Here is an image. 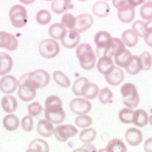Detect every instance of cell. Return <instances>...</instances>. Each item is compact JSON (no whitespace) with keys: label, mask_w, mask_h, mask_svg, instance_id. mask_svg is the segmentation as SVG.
I'll use <instances>...</instances> for the list:
<instances>
[{"label":"cell","mask_w":152,"mask_h":152,"mask_svg":"<svg viewBox=\"0 0 152 152\" xmlns=\"http://www.w3.org/2000/svg\"><path fill=\"white\" fill-rule=\"evenodd\" d=\"M80 65L86 70L92 69L95 66L96 56L89 44L83 43L79 45L76 51Z\"/></svg>","instance_id":"cell-1"},{"label":"cell","mask_w":152,"mask_h":152,"mask_svg":"<svg viewBox=\"0 0 152 152\" xmlns=\"http://www.w3.org/2000/svg\"><path fill=\"white\" fill-rule=\"evenodd\" d=\"M19 88L18 94L19 98L24 102L33 100L37 95V88L31 81L28 74L21 76L19 80Z\"/></svg>","instance_id":"cell-2"},{"label":"cell","mask_w":152,"mask_h":152,"mask_svg":"<svg viewBox=\"0 0 152 152\" xmlns=\"http://www.w3.org/2000/svg\"><path fill=\"white\" fill-rule=\"evenodd\" d=\"M124 104L131 109L136 108L140 102V96L137 88L132 83H126L121 88Z\"/></svg>","instance_id":"cell-3"},{"label":"cell","mask_w":152,"mask_h":152,"mask_svg":"<svg viewBox=\"0 0 152 152\" xmlns=\"http://www.w3.org/2000/svg\"><path fill=\"white\" fill-rule=\"evenodd\" d=\"M10 20L16 28H23L27 23V12L26 8L20 5H16L10 10Z\"/></svg>","instance_id":"cell-4"},{"label":"cell","mask_w":152,"mask_h":152,"mask_svg":"<svg viewBox=\"0 0 152 152\" xmlns=\"http://www.w3.org/2000/svg\"><path fill=\"white\" fill-rule=\"evenodd\" d=\"M60 47L57 42L53 39L43 40L39 45V51L42 57L51 59L56 57L59 53Z\"/></svg>","instance_id":"cell-5"},{"label":"cell","mask_w":152,"mask_h":152,"mask_svg":"<svg viewBox=\"0 0 152 152\" xmlns=\"http://www.w3.org/2000/svg\"><path fill=\"white\" fill-rule=\"evenodd\" d=\"M78 133V130L72 124L59 125L54 129V134L58 141L64 142L67 139L75 137Z\"/></svg>","instance_id":"cell-6"},{"label":"cell","mask_w":152,"mask_h":152,"mask_svg":"<svg viewBox=\"0 0 152 152\" xmlns=\"http://www.w3.org/2000/svg\"><path fill=\"white\" fill-rule=\"evenodd\" d=\"M111 39V35L104 31H99L95 35L94 41L97 46V55L99 58L103 57L105 50L109 45Z\"/></svg>","instance_id":"cell-7"},{"label":"cell","mask_w":152,"mask_h":152,"mask_svg":"<svg viewBox=\"0 0 152 152\" xmlns=\"http://www.w3.org/2000/svg\"><path fill=\"white\" fill-rule=\"evenodd\" d=\"M28 73L29 80L37 89L45 87L50 82V75L45 70L38 69L32 73Z\"/></svg>","instance_id":"cell-8"},{"label":"cell","mask_w":152,"mask_h":152,"mask_svg":"<svg viewBox=\"0 0 152 152\" xmlns=\"http://www.w3.org/2000/svg\"><path fill=\"white\" fill-rule=\"evenodd\" d=\"M70 109L75 114L84 115L88 113L92 108L91 102L83 98H76L70 103Z\"/></svg>","instance_id":"cell-9"},{"label":"cell","mask_w":152,"mask_h":152,"mask_svg":"<svg viewBox=\"0 0 152 152\" xmlns=\"http://www.w3.org/2000/svg\"><path fill=\"white\" fill-rule=\"evenodd\" d=\"M19 83V81L13 76H4L0 80V89L4 94H10L16 91Z\"/></svg>","instance_id":"cell-10"},{"label":"cell","mask_w":152,"mask_h":152,"mask_svg":"<svg viewBox=\"0 0 152 152\" xmlns=\"http://www.w3.org/2000/svg\"><path fill=\"white\" fill-rule=\"evenodd\" d=\"M18 47V39L13 34L3 31L0 32V48L9 51H15Z\"/></svg>","instance_id":"cell-11"},{"label":"cell","mask_w":152,"mask_h":152,"mask_svg":"<svg viewBox=\"0 0 152 152\" xmlns=\"http://www.w3.org/2000/svg\"><path fill=\"white\" fill-rule=\"evenodd\" d=\"M76 26L74 31L79 33H82L90 28L93 24L94 19L89 14H82L76 18Z\"/></svg>","instance_id":"cell-12"},{"label":"cell","mask_w":152,"mask_h":152,"mask_svg":"<svg viewBox=\"0 0 152 152\" xmlns=\"http://www.w3.org/2000/svg\"><path fill=\"white\" fill-rule=\"evenodd\" d=\"M118 16L122 23H129L132 22L135 17L134 7L128 2L118 9Z\"/></svg>","instance_id":"cell-13"},{"label":"cell","mask_w":152,"mask_h":152,"mask_svg":"<svg viewBox=\"0 0 152 152\" xmlns=\"http://www.w3.org/2000/svg\"><path fill=\"white\" fill-rule=\"evenodd\" d=\"M80 36L78 32L74 30L66 31L65 35L61 39L62 45L67 48H73L78 45Z\"/></svg>","instance_id":"cell-14"},{"label":"cell","mask_w":152,"mask_h":152,"mask_svg":"<svg viewBox=\"0 0 152 152\" xmlns=\"http://www.w3.org/2000/svg\"><path fill=\"white\" fill-rule=\"evenodd\" d=\"M125 140L131 146H138L142 141V134L139 129L137 128H130L126 132Z\"/></svg>","instance_id":"cell-15"},{"label":"cell","mask_w":152,"mask_h":152,"mask_svg":"<svg viewBox=\"0 0 152 152\" xmlns=\"http://www.w3.org/2000/svg\"><path fill=\"white\" fill-rule=\"evenodd\" d=\"M125 49V46L122 40L119 38H112L109 45L105 50L103 57L107 56L111 58Z\"/></svg>","instance_id":"cell-16"},{"label":"cell","mask_w":152,"mask_h":152,"mask_svg":"<svg viewBox=\"0 0 152 152\" xmlns=\"http://www.w3.org/2000/svg\"><path fill=\"white\" fill-rule=\"evenodd\" d=\"M105 78L109 84L113 86H118L124 78V71L118 67H114L110 73L105 75Z\"/></svg>","instance_id":"cell-17"},{"label":"cell","mask_w":152,"mask_h":152,"mask_svg":"<svg viewBox=\"0 0 152 152\" xmlns=\"http://www.w3.org/2000/svg\"><path fill=\"white\" fill-rule=\"evenodd\" d=\"M45 115L47 121L56 124H62L65 121L66 117L65 113L62 108L59 110L52 111L45 110Z\"/></svg>","instance_id":"cell-18"},{"label":"cell","mask_w":152,"mask_h":152,"mask_svg":"<svg viewBox=\"0 0 152 152\" xmlns=\"http://www.w3.org/2000/svg\"><path fill=\"white\" fill-rule=\"evenodd\" d=\"M71 0H53L51 4V10L58 15H61L69 10L73 9Z\"/></svg>","instance_id":"cell-19"},{"label":"cell","mask_w":152,"mask_h":152,"mask_svg":"<svg viewBox=\"0 0 152 152\" xmlns=\"http://www.w3.org/2000/svg\"><path fill=\"white\" fill-rule=\"evenodd\" d=\"M114 67V62L111 58L104 56L99 58L97 65V69L100 73L105 75L110 73Z\"/></svg>","instance_id":"cell-20"},{"label":"cell","mask_w":152,"mask_h":152,"mask_svg":"<svg viewBox=\"0 0 152 152\" xmlns=\"http://www.w3.org/2000/svg\"><path fill=\"white\" fill-rule=\"evenodd\" d=\"M37 131L39 134L42 137L48 138L54 134V127L51 122L42 119L38 123Z\"/></svg>","instance_id":"cell-21"},{"label":"cell","mask_w":152,"mask_h":152,"mask_svg":"<svg viewBox=\"0 0 152 152\" xmlns=\"http://www.w3.org/2000/svg\"><path fill=\"white\" fill-rule=\"evenodd\" d=\"M13 66V60L8 54L0 53V76L8 73Z\"/></svg>","instance_id":"cell-22"},{"label":"cell","mask_w":152,"mask_h":152,"mask_svg":"<svg viewBox=\"0 0 152 152\" xmlns=\"http://www.w3.org/2000/svg\"><path fill=\"white\" fill-rule=\"evenodd\" d=\"M1 106L6 113H12L16 110L18 103L16 98L13 96H5L2 99Z\"/></svg>","instance_id":"cell-23"},{"label":"cell","mask_w":152,"mask_h":152,"mask_svg":"<svg viewBox=\"0 0 152 152\" xmlns=\"http://www.w3.org/2000/svg\"><path fill=\"white\" fill-rule=\"evenodd\" d=\"M132 56L130 51L125 49L114 56L115 63L118 66L125 68L130 62Z\"/></svg>","instance_id":"cell-24"},{"label":"cell","mask_w":152,"mask_h":152,"mask_svg":"<svg viewBox=\"0 0 152 152\" xmlns=\"http://www.w3.org/2000/svg\"><path fill=\"white\" fill-rule=\"evenodd\" d=\"M149 121L148 114L145 111L142 109L135 110L133 113V124L139 127H143L145 126Z\"/></svg>","instance_id":"cell-25"},{"label":"cell","mask_w":152,"mask_h":152,"mask_svg":"<svg viewBox=\"0 0 152 152\" xmlns=\"http://www.w3.org/2000/svg\"><path fill=\"white\" fill-rule=\"evenodd\" d=\"M122 40L124 44L129 48H134L138 42V37L134 30L127 29L122 34Z\"/></svg>","instance_id":"cell-26"},{"label":"cell","mask_w":152,"mask_h":152,"mask_svg":"<svg viewBox=\"0 0 152 152\" xmlns=\"http://www.w3.org/2000/svg\"><path fill=\"white\" fill-rule=\"evenodd\" d=\"M110 10V8L108 3L104 1H99L96 2L92 7L94 14L100 18L107 16Z\"/></svg>","instance_id":"cell-27"},{"label":"cell","mask_w":152,"mask_h":152,"mask_svg":"<svg viewBox=\"0 0 152 152\" xmlns=\"http://www.w3.org/2000/svg\"><path fill=\"white\" fill-rule=\"evenodd\" d=\"M48 143L42 139H35L32 141L29 145L27 152H48L49 151Z\"/></svg>","instance_id":"cell-28"},{"label":"cell","mask_w":152,"mask_h":152,"mask_svg":"<svg viewBox=\"0 0 152 152\" xmlns=\"http://www.w3.org/2000/svg\"><path fill=\"white\" fill-rule=\"evenodd\" d=\"M66 32L65 27L60 23L52 24L48 29V34L51 38L59 40L63 38Z\"/></svg>","instance_id":"cell-29"},{"label":"cell","mask_w":152,"mask_h":152,"mask_svg":"<svg viewBox=\"0 0 152 152\" xmlns=\"http://www.w3.org/2000/svg\"><path fill=\"white\" fill-rule=\"evenodd\" d=\"M45 105V110L57 111L62 108V102L61 99L57 96H50L46 100Z\"/></svg>","instance_id":"cell-30"},{"label":"cell","mask_w":152,"mask_h":152,"mask_svg":"<svg viewBox=\"0 0 152 152\" xmlns=\"http://www.w3.org/2000/svg\"><path fill=\"white\" fill-rule=\"evenodd\" d=\"M99 86L92 83H88L84 86L82 91V96L88 99H94L99 94Z\"/></svg>","instance_id":"cell-31"},{"label":"cell","mask_w":152,"mask_h":152,"mask_svg":"<svg viewBox=\"0 0 152 152\" xmlns=\"http://www.w3.org/2000/svg\"><path fill=\"white\" fill-rule=\"evenodd\" d=\"M105 150L110 152H125L127 151V147L122 141L114 138L108 142Z\"/></svg>","instance_id":"cell-32"},{"label":"cell","mask_w":152,"mask_h":152,"mask_svg":"<svg viewBox=\"0 0 152 152\" xmlns=\"http://www.w3.org/2000/svg\"><path fill=\"white\" fill-rule=\"evenodd\" d=\"M127 73L132 75L138 74L142 70V66L140 57L133 56L132 59L128 65L125 67Z\"/></svg>","instance_id":"cell-33"},{"label":"cell","mask_w":152,"mask_h":152,"mask_svg":"<svg viewBox=\"0 0 152 152\" xmlns=\"http://www.w3.org/2000/svg\"><path fill=\"white\" fill-rule=\"evenodd\" d=\"M4 127L8 131H15L19 126V120L18 118L15 115L10 114L6 115L3 119Z\"/></svg>","instance_id":"cell-34"},{"label":"cell","mask_w":152,"mask_h":152,"mask_svg":"<svg viewBox=\"0 0 152 152\" xmlns=\"http://www.w3.org/2000/svg\"><path fill=\"white\" fill-rule=\"evenodd\" d=\"M96 131L93 128L84 129L80 134L79 138L83 143H91L94 141L96 137Z\"/></svg>","instance_id":"cell-35"},{"label":"cell","mask_w":152,"mask_h":152,"mask_svg":"<svg viewBox=\"0 0 152 152\" xmlns=\"http://www.w3.org/2000/svg\"><path fill=\"white\" fill-rule=\"evenodd\" d=\"M53 78L56 83L64 88H68L70 86V81L65 74L61 71H56L53 73Z\"/></svg>","instance_id":"cell-36"},{"label":"cell","mask_w":152,"mask_h":152,"mask_svg":"<svg viewBox=\"0 0 152 152\" xmlns=\"http://www.w3.org/2000/svg\"><path fill=\"white\" fill-rule=\"evenodd\" d=\"M89 83L88 80L86 77H80L76 80L74 82L73 87H72V91L75 95L76 96H82V91L84 86L86 83Z\"/></svg>","instance_id":"cell-37"},{"label":"cell","mask_w":152,"mask_h":152,"mask_svg":"<svg viewBox=\"0 0 152 152\" xmlns=\"http://www.w3.org/2000/svg\"><path fill=\"white\" fill-rule=\"evenodd\" d=\"M36 20L40 25L48 24L51 20V13L47 10H40L36 15Z\"/></svg>","instance_id":"cell-38"},{"label":"cell","mask_w":152,"mask_h":152,"mask_svg":"<svg viewBox=\"0 0 152 152\" xmlns=\"http://www.w3.org/2000/svg\"><path fill=\"white\" fill-rule=\"evenodd\" d=\"M133 111L130 108H125L121 110L119 113V118L124 124H130L133 122Z\"/></svg>","instance_id":"cell-39"},{"label":"cell","mask_w":152,"mask_h":152,"mask_svg":"<svg viewBox=\"0 0 152 152\" xmlns=\"http://www.w3.org/2000/svg\"><path fill=\"white\" fill-rule=\"evenodd\" d=\"M113 96L112 91L107 87L102 89L99 92V100L102 104H107L110 102Z\"/></svg>","instance_id":"cell-40"},{"label":"cell","mask_w":152,"mask_h":152,"mask_svg":"<svg viewBox=\"0 0 152 152\" xmlns=\"http://www.w3.org/2000/svg\"><path fill=\"white\" fill-rule=\"evenodd\" d=\"M75 124L80 128H85L90 126L92 124V119L91 116L86 115H80L75 119Z\"/></svg>","instance_id":"cell-41"},{"label":"cell","mask_w":152,"mask_h":152,"mask_svg":"<svg viewBox=\"0 0 152 152\" xmlns=\"http://www.w3.org/2000/svg\"><path fill=\"white\" fill-rule=\"evenodd\" d=\"M76 19L71 13H66L62 16L61 23L65 27L70 29H73L76 26Z\"/></svg>","instance_id":"cell-42"},{"label":"cell","mask_w":152,"mask_h":152,"mask_svg":"<svg viewBox=\"0 0 152 152\" xmlns=\"http://www.w3.org/2000/svg\"><path fill=\"white\" fill-rule=\"evenodd\" d=\"M142 69L148 70L151 69L152 65V57L148 51L143 52L140 57Z\"/></svg>","instance_id":"cell-43"},{"label":"cell","mask_w":152,"mask_h":152,"mask_svg":"<svg viewBox=\"0 0 152 152\" xmlns=\"http://www.w3.org/2000/svg\"><path fill=\"white\" fill-rule=\"evenodd\" d=\"M140 15L146 20L152 19V3H145L140 9Z\"/></svg>","instance_id":"cell-44"},{"label":"cell","mask_w":152,"mask_h":152,"mask_svg":"<svg viewBox=\"0 0 152 152\" xmlns=\"http://www.w3.org/2000/svg\"><path fill=\"white\" fill-rule=\"evenodd\" d=\"M132 27L137 35L140 37H144L146 34L145 22L142 20H137L133 23Z\"/></svg>","instance_id":"cell-45"},{"label":"cell","mask_w":152,"mask_h":152,"mask_svg":"<svg viewBox=\"0 0 152 152\" xmlns=\"http://www.w3.org/2000/svg\"><path fill=\"white\" fill-rule=\"evenodd\" d=\"M28 110L30 116L32 117H35L42 113L43 108L39 102H34L28 105Z\"/></svg>","instance_id":"cell-46"},{"label":"cell","mask_w":152,"mask_h":152,"mask_svg":"<svg viewBox=\"0 0 152 152\" xmlns=\"http://www.w3.org/2000/svg\"><path fill=\"white\" fill-rule=\"evenodd\" d=\"M21 127L26 132H29L32 131L34 127V121L30 115L24 116L21 122Z\"/></svg>","instance_id":"cell-47"},{"label":"cell","mask_w":152,"mask_h":152,"mask_svg":"<svg viewBox=\"0 0 152 152\" xmlns=\"http://www.w3.org/2000/svg\"><path fill=\"white\" fill-rule=\"evenodd\" d=\"M76 151H82V152H94L97 151V149L95 146L89 143H86L84 145H83L80 149H77Z\"/></svg>","instance_id":"cell-48"},{"label":"cell","mask_w":152,"mask_h":152,"mask_svg":"<svg viewBox=\"0 0 152 152\" xmlns=\"http://www.w3.org/2000/svg\"><path fill=\"white\" fill-rule=\"evenodd\" d=\"M144 39L145 43L148 46L152 47V29L146 31Z\"/></svg>","instance_id":"cell-49"},{"label":"cell","mask_w":152,"mask_h":152,"mask_svg":"<svg viewBox=\"0 0 152 152\" xmlns=\"http://www.w3.org/2000/svg\"><path fill=\"white\" fill-rule=\"evenodd\" d=\"M145 151L146 152H152V138H148L143 145Z\"/></svg>","instance_id":"cell-50"},{"label":"cell","mask_w":152,"mask_h":152,"mask_svg":"<svg viewBox=\"0 0 152 152\" xmlns=\"http://www.w3.org/2000/svg\"><path fill=\"white\" fill-rule=\"evenodd\" d=\"M128 2V0H113V4L114 7L118 10Z\"/></svg>","instance_id":"cell-51"},{"label":"cell","mask_w":152,"mask_h":152,"mask_svg":"<svg viewBox=\"0 0 152 152\" xmlns=\"http://www.w3.org/2000/svg\"><path fill=\"white\" fill-rule=\"evenodd\" d=\"M130 4H131L134 8L135 7H137L141 4L143 3L144 0H128Z\"/></svg>","instance_id":"cell-52"},{"label":"cell","mask_w":152,"mask_h":152,"mask_svg":"<svg viewBox=\"0 0 152 152\" xmlns=\"http://www.w3.org/2000/svg\"><path fill=\"white\" fill-rule=\"evenodd\" d=\"M152 29V19L149 20L147 22L145 23V30L149 31Z\"/></svg>","instance_id":"cell-53"},{"label":"cell","mask_w":152,"mask_h":152,"mask_svg":"<svg viewBox=\"0 0 152 152\" xmlns=\"http://www.w3.org/2000/svg\"><path fill=\"white\" fill-rule=\"evenodd\" d=\"M21 2H22L23 4H26V5H29V4H31L32 3H34L35 0H19Z\"/></svg>","instance_id":"cell-54"},{"label":"cell","mask_w":152,"mask_h":152,"mask_svg":"<svg viewBox=\"0 0 152 152\" xmlns=\"http://www.w3.org/2000/svg\"><path fill=\"white\" fill-rule=\"evenodd\" d=\"M143 3H152V0H144Z\"/></svg>","instance_id":"cell-55"},{"label":"cell","mask_w":152,"mask_h":152,"mask_svg":"<svg viewBox=\"0 0 152 152\" xmlns=\"http://www.w3.org/2000/svg\"><path fill=\"white\" fill-rule=\"evenodd\" d=\"M149 122H150V124L152 126V115H151V116H150V117H149Z\"/></svg>","instance_id":"cell-56"},{"label":"cell","mask_w":152,"mask_h":152,"mask_svg":"<svg viewBox=\"0 0 152 152\" xmlns=\"http://www.w3.org/2000/svg\"><path fill=\"white\" fill-rule=\"evenodd\" d=\"M78 1H86V0H78Z\"/></svg>","instance_id":"cell-57"},{"label":"cell","mask_w":152,"mask_h":152,"mask_svg":"<svg viewBox=\"0 0 152 152\" xmlns=\"http://www.w3.org/2000/svg\"><path fill=\"white\" fill-rule=\"evenodd\" d=\"M45 1H52V0H45Z\"/></svg>","instance_id":"cell-58"},{"label":"cell","mask_w":152,"mask_h":152,"mask_svg":"<svg viewBox=\"0 0 152 152\" xmlns=\"http://www.w3.org/2000/svg\"><path fill=\"white\" fill-rule=\"evenodd\" d=\"M107 1H110V0H107Z\"/></svg>","instance_id":"cell-59"}]
</instances>
